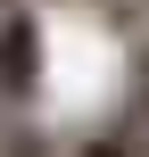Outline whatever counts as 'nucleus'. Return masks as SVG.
<instances>
[{"instance_id": "1", "label": "nucleus", "mask_w": 149, "mask_h": 157, "mask_svg": "<svg viewBox=\"0 0 149 157\" xmlns=\"http://www.w3.org/2000/svg\"><path fill=\"white\" fill-rule=\"evenodd\" d=\"M41 17L33 8H0V108H33L41 99Z\"/></svg>"}, {"instance_id": "4", "label": "nucleus", "mask_w": 149, "mask_h": 157, "mask_svg": "<svg viewBox=\"0 0 149 157\" xmlns=\"http://www.w3.org/2000/svg\"><path fill=\"white\" fill-rule=\"evenodd\" d=\"M0 8H33V0H0Z\"/></svg>"}, {"instance_id": "3", "label": "nucleus", "mask_w": 149, "mask_h": 157, "mask_svg": "<svg viewBox=\"0 0 149 157\" xmlns=\"http://www.w3.org/2000/svg\"><path fill=\"white\" fill-rule=\"evenodd\" d=\"M0 157H58V141H50L41 124H17V132L0 141Z\"/></svg>"}, {"instance_id": "2", "label": "nucleus", "mask_w": 149, "mask_h": 157, "mask_svg": "<svg viewBox=\"0 0 149 157\" xmlns=\"http://www.w3.org/2000/svg\"><path fill=\"white\" fill-rule=\"evenodd\" d=\"M75 157H149V124L141 116H116V124H100V132H83Z\"/></svg>"}]
</instances>
